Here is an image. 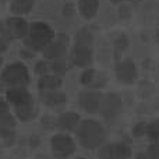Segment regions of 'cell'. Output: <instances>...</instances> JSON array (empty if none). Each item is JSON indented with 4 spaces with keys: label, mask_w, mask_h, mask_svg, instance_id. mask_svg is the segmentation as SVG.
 Here are the masks:
<instances>
[{
    "label": "cell",
    "mask_w": 159,
    "mask_h": 159,
    "mask_svg": "<svg viewBox=\"0 0 159 159\" xmlns=\"http://www.w3.org/2000/svg\"><path fill=\"white\" fill-rule=\"evenodd\" d=\"M64 16L66 17L74 16V8H73V4H70V3H67L66 4V7H64Z\"/></svg>",
    "instance_id": "4dcf8cb0"
},
{
    "label": "cell",
    "mask_w": 159,
    "mask_h": 159,
    "mask_svg": "<svg viewBox=\"0 0 159 159\" xmlns=\"http://www.w3.org/2000/svg\"><path fill=\"white\" fill-rule=\"evenodd\" d=\"M49 70H50V66L46 63V61L41 60L35 64V73L38 75H45V74H49Z\"/></svg>",
    "instance_id": "603a6c76"
},
{
    "label": "cell",
    "mask_w": 159,
    "mask_h": 159,
    "mask_svg": "<svg viewBox=\"0 0 159 159\" xmlns=\"http://www.w3.org/2000/svg\"><path fill=\"white\" fill-rule=\"evenodd\" d=\"M116 78L123 84H133L137 80V67H135L134 61L131 59H126V60L117 63L116 66Z\"/></svg>",
    "instance_id": "8fae6325"
},
{
    "label": "cell",
    "mask_w": 159,
    "mask_h": 159,
    "mask_svg": "<svg viewBox=\"0 0 159 159\" xmlns=\"http://www.w3.org/2000/svg\"><path fill=\"white\" fill-rule=\"evenodd\" d=\"M99 159H112V158H99Z\"/></svg>",
    "instance_id": "74e56055"
},
{
    "label": "cell",
    "mask_w": 159,
    "mask_h": 159,
    "mask_svg": "<svg viewBox=\"0 0 159 159\" xmlns=\"http://www.w3.org/2000/svg\"><path fill=\"white\" fill-rule=\"evenodd\" d=\"M14 112L16 116L20 121L22 123H27L31 121L38 116V109H36L34 105H28V106H21V107H14Z\"/></svg>",
    "instance_id": "e0dca14e"
},
{
    "label": "cell",
    "mask_w": 159,
    "mask_h": 159,
    "mask_svg": "<svg viewBox=\"0 0 159 159\" xmlns=\"http://www.w3.org/2000/svg\"><path fill=\"white\" fill-rule=\"evenodd\" d=\"M2 64H3V57L0 56V66H2Z\"/></svg>",
    "instance_id": "8d00e7d4"
},
{
    "label": "cell",
    "mask_w": 159,
    "mask_h": 159,
    "mask_svg": "<svg viewBox=\"0 0 159 159\" xmlns=\"http://www.w3.org/2000/svg\"><path fill=\"white\" fill-rule=\"evenodd\" d=\"M55 38V31L46 22L36 21L30 25L28 35L25 36V45H27L28 49L38 52V50H43L48 45L52 43Z\"/></svg>",
    "instance_id": "3957f363"
},
{
    "label": "cell",
    "mask_w": 159,
    "mask_h": 159,
    "mask_svg": "<svg viewBox=\"0 0 159 159\" xmlns=\"http://www.w3.org/2000/svg\"><path fill=\"white\" fill-rule=\"evenodd\" d=\"M99 8V0H78L80 14L85 20H91L96 16Z\"/></svg>",
    "instance_id": "2e32d148"
},
{
    "label": "cell",
    "mask_w": 159,
    "mask_h": 159,
    "mask_svg": "<svg viewBox=\"0 0 159 159\" xmlns=\"http://www.w3.org/2000/svg\"><path fill=\"white\" fill-rule=\"evenodd\" d=\"M147 135H148L151 144H159V119L147 124Z\"/></svg>",
    "instance_id": "d6986e66"
},
{
    "label": "cell",
    "mask_w": 159,
    "mask_h": 159,
    "mask_svg": "<svg viewBox=\"0 0 159 159\" xmlns=\"http://www.w3.org/2000/svg\"><path fill=\"white\" fill-rule=\"evenodd\" d=\"M137 159H148V157H147V154H138Z\"/></svg>",
    "instance_id": "836d02e7"
},
{
    "label": "cell",
    "mask_w": 159,
    "mask_h": 159,
    "mask_svg": "<svg viewBox=\"0 0 159 159\" xmlns=\"http://www.w3.org/2000/svg\"><path fill=\"white\" fill-rule=\"evenodd\" d=\"M96 71L93 69H85L84 71L80 75V82L82 85H91L93 82V78H95Z\"/></svg>",
    "instance_id": "44dd1931"
},
{
    "label": "cell",
    "mask_w": 159,
    "mask_h": 159,
    "mask_svg": "<svg viewBox=\"0 0 159 159\" xmlns=\"http://www.w3.org/2000/svg\"><path fill=\"white\" fill-rule=\"evenodd\" d=\"M50 69H52V71L55 73V75H57V77H63V75L66 74V71H67V64H66V60H64V57L52 60Z\"/></svg>",
    "instance_id": "ffe728a7"
},
{
    "label": "cell",
    "mask_w": 159,
    "mask_h": 159,
    "mask_svg": "<svg viewBox=\"0 0 159 159\" xmlns=\"http://www.w3.org/2000/svg\"><path fill=\"white\" fill-rule=\"evenodd\" d=\"M6 99L8 105H13L14 107L34 105V98L27 88H8L6 91Z\"/></svg>",
    "instance_id": "30bf717a"
},
{
    "label": "cell",
    "mask_w": 159,
    "mask_h": 159,
    "mask_svg": "<svg viewBox=\"0 0 159 159\" xmlns=\"http://www.w3.org/2000/svg\"><path fill=\"white\" fill-rule=\"evenodd\" d=\"M80 123H81V119H80L78 113L75 112H64L61 115H59L57 119H56V127L61 131L77 130Z\"/></svg>",
    "instance_id": "4fadbf2b"
},
{
    "label": "cell",
    "mask_w": 159,
    "mask_h": 159,
    "mask_svg": "<svg viewBox=\"0 0 159 159\" xmlns=\"http://www.w3.org/2000/svg\"><path fill=\"white\" fill-rule=\"evenodd\" d=\"M50 148L56 159H67L75 152V143L70 135L59 133L53 135L50 140Z\"/></svg>",
    "instance_id": "8992f818"
},
{
    "label": "cell",
    "mask_w": 159,
    "mask_h": 159,
    "mask_svg": "<svg viewBox=\"0 0 159 159\" xmlns=\"http://www.w3.org/2000/svg\"><path fill=\"white\" fill-rule=\"evenodd\" d=\"M28 144H30L32 148H35V147H38L39 144H41V138H39L38 135H32V137H30V140H28Z\"/></svg>",
    "instance_id": "f546056e"
},
{
    "label": "cell",
    "mask_w": 159,
    "mask_h": 159,
    "mask_svg": "<svg viewBox=\"0 0 159 159\" xmlns=\"http://www.w3.org/2000/svg\"><path fill=\"white\" fill-rule=\"evenodd\" d=\"M119 13H120L121 18H129L131 16V10H130L129 4H121L120 8H119Z\"/></svg>",
    "instance_id": "83f0119b"
},
{
    "label": "cell",
    "mask_w": 159,
    "mask_h": 159,
    "mask_svg": "<svg viewBox=\"0 0 159 159\" xmlns=\"http://www.w3.org/2000/svg\"><path fill=\"white\" fill-rule=\"evenodd\" d=\"M21 56L25 59H32L34 56H35V53H34V50L31 49H22L21 50Z\"/></svg>",
    "instance_id": "1f68e13d"
},
{
    "label": "cell",
    "mask_w": 159,
    "mask_h": 159,
    "mask_svg": "<svg viewBox=\"0 0 159 159\" xmlns=\"http://www.w3.org/2000/svg\"><path fill=\"white\" fill-rule=\"evenodd\" d=\"M75 133H77L78 143L87 149L99 148L106 141V131H105L103 126L99 121L92 120V119L82 120L75 130Z\"/></svg>",
    "instance_id": "6da1fadb"
},
{
    "label": "cell",
    "mask_w": 159,
    "mask_h": 159,
    "mask_svg": "<svg viewBox=\"0 0 159 159\" xmlns=\"http://www.w3.org/2000/svg\"><path fill=\"white\" fill-rule=\"evenodd\" d=\"M7 112H10V105H8V102L6 99L0 98V115L7 113Z\"/></svg>",
    "instance_id": "f1b7e54d"
},
{
    "label": "cell",
    "mask_w": 159,
    "mask_h": 159,
    "mask_svg": "<svg viewBox=\"0 0 159 159\" xmlns=\"http://www.w3.org/2000/svg\"><path fill=\"white\" fill-rule=\"evenodd\" d=\"M115 46H116V49H119V50H124L127 46H129V39H127V36L120 35L115 41Z\"/></svg>",
    "instance_id": "484cf974"
},
{
    "label": "cell",
    "mask_w": 159,
    "mask_h": 159,
    "mask_svg": "<svg viewBox=\"0 0 159 159\" xmlns=\"http://www.w3.org/2000/svg\"><path fill=\"white\" fill-rule=\"evenodd\" d=\"M121 110H123V101H121V96L119 93L109 92L102 96L99 112L106 121L116 120L121 113Z\"/></svg>",
    "instance_id": "5b68a950"
},
{
    "label": "cell",
    "mask_w": 159,
    "mask_h": 159,
    "mask_svg": "<svg viewBox=\"0 0 159 159\" xmlns=\"http://www.w3.org/2000/svg\"><path fill=\"white\" fill-rule=\"evenodd\" d=\"M145 133H147V123H144V121H140V123L134 124V127H133V130H131L133 137H135V138H140V137H143V135H145Z\"/></svg>",
    "instance_id": "7402d4cb"
},
{
    "label": "cell",
    "mask_w": 159,
    "mask_h": 159,
    "mask_svg": "<svg viewBox=\"0 0 159 159\" xmlns=\"http://www.w3.org/2000/svg\"><path fill=\"white\" fill-rule=\"evenodd\" d=\"M67 46H69V36H67L66 34H60L56 41H53L52 43L48 45V46L42 50L43 57L46 59V60H56V59L64 57Z\"/></svg>",
    "instance_id": "9c48e42d"
},
{
    "label": "cell",
    "mask_w": 159,
    "mask_h": 159,
    "mask_svg": "<svg viewBox=\"0 0 159 159\" xmlns=\"http://www.w3.org/2000/svg\"><path fill=\"white\" fill-rule=\"evenodd\" d=\"M110 2H113V3H116V4H117V3H121V2H124V0H110Z\"/></svg>",
    "instance_id": "d590c367"
},
{
    "label": "cell",
    "mask_w": 159,
    "mask_h": 159,
    "mask_svg": "<svg viewBox=\"0 0 159 159\" xmlns=\"http://www.w3.org/2000/svg\"><path fill=\"white\" fill-rule=\"evenodd\" d=\"M36 159H50V158H49V157H46V155H39V157L36 158Z\"/></svg>",
    "instance_id": "e575fe53"
},
{
    "label": "cell",
    "mask_w": 159,
    "mask_h": 159,
    "mask_svg": "<svg viewBox=\"0 0 159 159\" xmlns=\"http://www.w3.org/2000/svg\"><path fill=\"white\" fill-rule=\"evenodd\" d=\"M131 148L124 143H112L102 145L99 149V158H112V159H129L131 157Z\"/></svg>",
    "instance_id": "ba28073f"
},
{
    "label": "cell",
    "mask_w": 159,
    "mask_h": 159,
    "mask_svg": "<svg viewBox=\"0 0 159 159\" xmlns=\"http://www.w3.org/2000/svg\"><path fill=\"white\" fill-rule=\"evenodd\" d=\"M7 48H8V41L0 38V53L6 52V50H7Z\"/></svg>",
    "instance_id": "d6a6232c"
},
{
    "label": "cell",
    "mask_w": 159,
    "mask_h": 159,
    "mask_svg": "<svg viewBox=\"0 0 159 159\" xmlns=\"http://www.w3.org/2000/svg\"><path fill=\"white\" fill-rule=\"evenodd\" d=\"M41 101L48 107H57L67 102V96L64 92L59 89L53 91H41Z\"/></svg>",
    "instance_id": "5bb4252c"
},
{
    "label": "cell",
    "mask_w": 159,
    "mask_h": 159,
    "mask_svg": "<svg viewBox=\"0 0 159 159\" xmlns=\"http://www.w3.org/2000/svg\"><path fill=\"white\" fill-rule=\"evenodd\" d=\"M31 82L28 69L21 61H16L3 69L0 74V84L8 88H25Z\"/></svg>",
    "instance_id": "277c9868"
},
{
    "label": "cell",
    "mask_w": 159,
    "mask_h": 159,
    "mask_svg": "<svg viewBox=\"0 0 159 159\" xmlns=\"http://www.w3.org/2000/svg\"><path fill=\"white\" fill-rule=\"evenodd\" d=\"M0 2H6V0H0Z\"/></svg>",
    "instance_id": "ab89813d"
},
{
    "label": "cell",
    "mask_w": 159,
    "mask_h": 159,
    "mask_svg": "<svg viewBox=\"0 0 159 159\" xmlns=\"http://www.w3.org/2000/svg\"><path fill=\"white\" fill-rule=\"evenodd\" d=\"M75 159H85V158H75Z\"/></svg>",
    "instance_id": "f35d334b"
},
{
    "label": "cell",
    "mask_w": 159,
    "mask_h": 159,
    "mask_svg": "<svg viewBox=\"0 0 159 159\" xmlns=\"http://www.w3.org/2000/svg\"><path fill=\"white\" fill-rule=\"evenodd\" d=\"M6 27H7L8 35L11 39H22L28 35V30H30V25L21 17H10V18L6 21Z\"/></svg>",
    "instance_id": "7c38bea8"
},
{
    "label": "cell",
    "mask_w": 159,
    "mask_h": 159,
    "mask_svg": "<svg viewBox=\"0 0 159 159\" xmlns=\"http://www.w3.org/2000/svg\"><path fill=\"white\" fill-rule=\"evenodd\" d=\"M93 35L88 28H82L75 35V42L71 50V61L74 66L87 69L92 63Z\"/></svg>",
    "instance_id": "7a4b0ae2"
},
{
    "label": "cell",
    "mask_w": 159,
    "mask_h": 159,
    "mask_svg": "<svg viewBox=\"0 0 159 159\" xmlns=\"http://www.w3.org/2000/svg\"><path fill=\"white\" fill-rule=\"evenodd\" d=\"M41 123H42V126H43L46 130H52V129H55V127H56V120L52 117V116H49V115H45L43 117H42Z\"/></svg>",
    "instance_id": "d4e9b609"
},
{
    "label": "cell",
    "mask_w": 159,
    "mask_h": 159,
    "mask_svg": "<svg viewBox=\"0 0 159 159\" xmlns=\"http://www.w3.org/2000/svg\"><path fill=\"white\" fill-rule=\"evenodd\" d=\"M36 0H13L10 6V10L16 16H21V14H27L32 10L35 6Z\"/></svg>",
    "instance_id": "ac0fdd59"
},
{
    "label": "cell",
    "mask_w": 159,
    "mask_h": 159,
    "mask_svg": "<svg viewBox=\"0 0 159 159\" xmlns=\"http://www.w3.org/2000/svg\"><path fill=\"white\" fill-rule=\"evenodd\" d=\"M145 154L148 159H159V144H151Z\"/></svg>",
    "instance_id": "cb8c5ba5"
},
{
    "label": "cell",
    "mask_w": 159,
    "mask_h": 159,
    "mask_svg": "<svg viewBox=\"0 0 159 159\" xmlns=\"http://www.w3.org/2000/svg\"><path fill=\"white\" fill-rule=\"evenodd\" d=\"M63 81L61 77H57L55 74H45L41 75L38 81V89L39 91H53V89H59L61 87Z\"/></svg>",
    "instance_id": "9a60e30c"
},
{
    "label": "cell",
    "mask_w": 159,
    "mask_h": 159,
    "mask_svg": "<svg viewBox=\"0 0 159 159\" xmlns=\"http://www.w3.org/2000/svg\"><path fill=\"white\" fill-rule=\"evenodd\" d=\"M102 96L103 95L96 89L82 91V92L78 93V98H77L78 106L88 113H96V112H99Z\"/></svg>",
    "instance_id": "52a82bcc"
},
{
    "label": "cell",
    "mask_w": 159,
    "mask_h": 159,
    "mask_svg": "<svg viewBox=\"0 0 159 159\" xmlns=\"http://www.w3.org/2000/svg\"><path fill=\"white\" fill-rule=\"evenodd\" d=\"M0 38L6 39V41H8V42L11 41L10 35H8L7 27H6V22H3V21H0Z\"/></svg>",
    "instance_id": "4316f807"
}]
</instances>
